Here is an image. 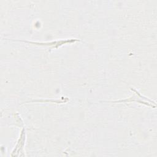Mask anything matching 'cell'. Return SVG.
<instances>
[{"label": "cell", "instance_id": "obj_1", "mask_svg": "<svg viewBox=\"0 0 157 157\" xmlns=\"http://www.w3.org/2000/svg\"><path fill=\"white\" fill-rule=\"evenodd\" d=\"M25 131L24 129H23L21 132L18 141L12 151V156H15L16 155V153H20L19 151H23V146L25 145Z\"/></svg>", "mask_w": 157, "mask_h": 157}]
</instances>
